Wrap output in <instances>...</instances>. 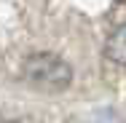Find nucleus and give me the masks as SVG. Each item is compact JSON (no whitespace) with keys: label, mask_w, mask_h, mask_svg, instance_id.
Wrapping results in <instances>:
<instances>
[{"label":"nucleus","mask_w":126,"mask_h":123,"mask_svg":"<svg viewBox=\"0 0 126 123\" xmlns=\"http://www.w3.org/2000/svg\"><path fill=\"white\" fill-rule=\"evenodd\" d=\"M24 75L32 86L46 88V91H62L73 80L70 64L59 59L56 54H32L24 62Z\"/></svg>","instance_id":"nucleus-1"},{"label":"nucleus","mask_w":126,"mask_h":123,"mask_svg":"<svg viewBox=\"0 0 126 123\" xmlns=\"http://www.w3.org/2000/svg\"><path fill=\"white\" fill-rule=\"evenodd\" d=\"M105 54H107V59H113V62H118V64H126V24H121L107 38Z\"/></svg>","instance_id":"nucleus-2"}]
</instances>
